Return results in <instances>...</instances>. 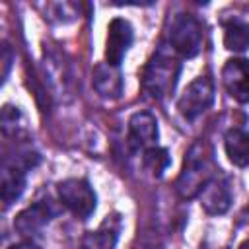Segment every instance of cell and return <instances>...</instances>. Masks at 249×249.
<instances>
[{"label": "cell", "instance_id": "1", "mask_svg": "<svg viewBox=\"0 0 249 249\" xmlns=\"http://www.w3.org/2000/svg\"><path fill=\"white\" fill-rule=\"evenodd\" d=\"M216 177V165L212 161V152L204 142H196L185 156L183 171L177 179V193L183 198L198 196L202 187Z\"/></svg>", "mask_w": 249, "mask_h": 249}, {"label": "cell", "instance_id": "2", "mask_svg": "<svg viewBox=\"0 0 249 249\" xmlns=\"http://www.w3.org/2000/svg\"><path fill=\"white\" fill-rule=\"evenodd\" d=\"M179 72H181V62L173 56V53L167 47H160L144 68L142 88L150 97L163 99L175 89Z\"/></svg>", "mask_w": 249, "mask_h": 249}, {"label": "cell", "instance_id": "3", "mask_svg": "<svg viewBox=\"0 0 249 249\" xmlns=\"http://www.w3.org/2000/svg\"><path fill=\"white\" fill-rule=\"evenodd\" d=\"M202 39H204V31H202L200 21L195 16L181 14L173 18L171 27H169V45L181 56L189 58V56L198 54L202 49Z\"/></svg>", "mask_w": 249, "mask_h": 249}, {"label": "cell", "instance_id": "4", "mask_svg": "<svg viewBox=\"0 0 249 249\" xmlns=\"http://www.w3.org/2000/svg\"><path fill=\"white\" fill-rule=\"evenodd\" d=\"M60 202L80 220H86L95 210V193L86 179H66L56 185Z\"/></svg>", "mask_w": 249, "mask_h": 249}, {"label": "cell", "instance_id": "5", "mask_svg": "<svg viewBox=\"0 0 249 249\" xmlns=\"http://www.w3.org/2000/svg\"><path fill=\"white\" fill-rule=\"evenodd\" d=\"M212 101H214L212 80L208 76H198L187 86V89L179 97L177 107L185 119H196L212 105Z\"/></svg>", "mask_w": 249, "mask_h": 249}, {"label": "cell", "instance_id": "6", "mask_svg": "<svg viewBox=\"0 0 249 249\" xmlns=\"http://www.w3.org/2000/svg\"><path fill=\"white\" fill-rule=\"evenodd\" d=\"M134 39V31L132 25L123 19V18H115L111 19V23L107 25V39H105V60L111 66H121L126 51L130 49Z\"/></svg>", "mask_w": 249, "mask_h": 249}, {"label": "cell", "instance_id": "7", "mask_svg": "<svg viewBox=\"0 0 249 249\" xmlns=\"http://www.w3.org/2000/svg\"><path fill=\"white\" fill-rule=\"evenodd\" d=\"M222 80L228 93L239 101L249 103V60L247 58H230L222 68Z\"/></svg>", "mask_w": 249, "mask_h": 249}, {"label": "cell", "instance_id": "8", "mask_svg": "<svg viewBox=\"0 0 249 249\" xmlns=\"http://www.w3.org/2000/svg\"><path fill=\"white\" fill-rule=\"evenodd\" d=\"M158 142V121L152 113H134L128 121V146L132 150H148Z\"/></svg>", "mask_w": 249, "mask_h": 249}, {"label": "cell", "instance_id": "9", "mask_svg": "<svg viewBox=\"0 0 249 249\" xmlns=\"http://www.w3.org/2000/svg\"><path fill=\"white\" fill-rule=\"evenodd\" d=\"M198 200L208 214H224L231 204V189L224 177L216 175L202 187V191L198 193Z\"/></svg>", "mask_w": 249, "mask_h": 249}, {"label": "cell", "instance_id": "10", "mask_svg": "<svg viewBox=\"0 0 249 249\" xmlns=\"http://www.w3.org/2000/svg\"><path fill=\"white\" fill-rule=\"evenodd\" d=\"M53 216H56V208L53 206V202L51 200H39L16 216L14 228L21 235H29V233H35L37 230H41L45 224H49L53 220Z\"/></svg>", "mask_w": 249, "mask_h": 249}, {"label": "cell", "instance_id": "11", "mask_svg": "<svg viewBox=\"0 0 249 249\" xmlns=\"http://www.w3.org/2000/svg\"><path fill=\"white\" fill-rule=\"evenodd\" d=\"M93 86L101 97L117 99L123 93V78H121L119 68L107 62L97 64L93 70Z\"/></svg>", "mask_w": 249, "mask_h": 249}, {"label": "cell", "instance_id": "12", "mask_svg": "<svg viewBox=\"0 0 249 249\" xmlns=\"http://www.w3.org/2000/svg\"><path fill=\"white\" fill-rule=\"evenodd\" d=\"M224 150L228 160L237 167L249 165V132L243 128H230L224 136Z\"/></svg>", "mask_w": 249, "mask_h": 249}, {"label": "cell", "instance_id": "13", "mask_svg": "<svg viewBox=\"0 0 249 249\" xmlns=\"http://www.w3.org/2000/svg\"><path fill=\"white\" fill-rule=\"evenodd\" d=\"M25 189V171L16 163L2 165V200L4 206L16 202Z\"/></svg>", "mask_w": 249, "mask_h": 249}, {"label": "cell", "instance_id": "14", "mask_svg": "<svg viewBox=\"0 0 249 249\" xmlns=\"http://www.w3.org/2000/svg\"><path fill=\"white\" fill-rule=\"evenodd\" d=\"M224 45L230 51H245L249 47V25L241 21H231L224 29Z\"/></svg>", "mask_w": 249, "mask_h": 249}, {"label": "cell", "instance_id": "15", "mask_svg": "<svg viewBox=\"0 0 249 249\" xmlns=\"http://www.w3.org/2000/svg\"><path fill=\"white\" fill-rule=\"evenodd\" d=\"M117 243V231L99 228L97 231H88L80 241L76 249H113Z\"/></svg>", "mask_w": 249, "mask_h": 249}, {"label": "cell", "instance_id": "16", "mask_svg": "<svg viewBox=\"0 0 249 249\" xmlns=\"http://www.w3.org/2000/svg\"><path fill=\"white\" fill-rule=\"evenodd\" d=\"M144 165H146V169L154 177H161V173L169 165V154H167V150L158 148V146H152V148L144 150Z\"/></svg>", "mask_w": 249, "mask_h": 249}, {"label": "cell", "instance_id": "17", "mask_svg": "<svg viewBox=\"0 0 249 249\" xmlns=\"http://www.w3.org/2000/svg\"><path fill=\"white\" fill-rule=\"evenodd\" d=\"M21 113L18 111V107H12V105H4L2 109V128L6 134H12V136H18L21 132V124H18Z\"/></svg>", "mask_w": 249, "mask_h": 249}, {"label": "cell", "instance_id": "18", "mask_svg": "<svg viewBox=\"0 0 249 249\" xmlns=\"http://www.w3.org/2000/svg\"><path fill=\"white\" fill-rule=\"evenodd\" d=\"M10 249H41V247L35 245L33 241H19V243H14Z\"/></svg>", "mask_w": 249, "mask_h": 249}, {"label": "cell", "instance_id": "19", "mask_svg": "<svg viewBox=\"0 0 249 249\" xmlns=\"http://www.w3.org/2000/svg\"><path fill=\"white\" fill-rule=\"evenodd\" d=\"M8 68H10V49L8 45H4V76L8 74Z\"/></svg>", "mask_w": 249, "mask_h": 249}, {"label": "cell", "instance_id": "20", "mask_svg": "<svg viewBox=\"0 0 249 249\" xmlns=\"http://www.w3.org/2000/svg\"><path fill=\"white\" fill-rule=\"evenodd\" d=\"M239 249H249V239H247V241H243V243L239 245Z\"/></svg>", "mask_w": 249, "mask_h": 249}]
</instances>
